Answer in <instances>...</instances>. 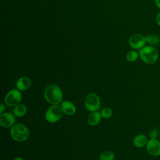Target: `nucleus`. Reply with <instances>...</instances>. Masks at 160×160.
I'll use <instances>...</instances> for the list:
<instances>
[{
  "instance_id": "obj_1",
  "label": "nucleus",
  "mask_w": 160,
  "mask_h": 160,
  "mask_svg": "<svg viewBox=\"0 0 160 160\" xmlns=\"http://www.w3.org/2000/svg\"><path fill=\"white\" fill-rule=\"evenodd\" d=\"M45 100L52 105H59L62 102L63 93L61 89L56 84L47 86L44 91Z\"/></svg>"
},
{
  "instance_id": "obj_2",
  "label": "nucleus",
  "mask_w": 160,
  "mask_h": 160,
  "mask_svg": "<svg viewBox=\"0 0 160 160\" xmlns=\"http://www.w3.org/2000/svg\"><path fill=\"white\" fill-rule=\"evenodd\" d=\"M139 57L147 64H153L158 59L159 54L156 48L153 46H145L139 50Z\"/></svg>"
},
{
  "instance_id": "obj_3",
  "label": "nucleus",
  "mask_w": 160,
  "mask_h": 160,
  "mask_svg": "<svg viewBox=\"0 0 160 160\" xmlns=\"http://www.w3.org/2000/svg\"><path fill=\"white\" fill-rule=\"evenodd\" d=\"M10 135L14 141L21 142L28 139L30 132L29 129L24 124L17 123L11 128Z\"/></svg>"
},
{
  "instance_id": "obj_4",
  "label": "nucleus",
  "mask_w": 160,
  "mask_h": 160,
  "mask_svg": "<svg viewBox=\"0 0 160 160\" xmlns=\"http://www.w3.org/2000/svg\"><path fill=\"white\" fill-rule=\"evenodd\" d=\"M63 114L59 105H52L48 108L45 112V119L50 123H55L60 120Z\"/></svg>"
},
{
  "instance_id": "obj_5",
  "label": "nucleus",
  "mask_w": 160,
  "mask_h": 160,
  "mask_svg": "<svg viewBox=\"0 0 160 160\" xmlns=\"http://www.w3.org/2000/svg\"><path fill=\"white\" fill-rule=\"evenodd\" d=\"M22 94L18 89H12L6 94L4 98L5 104L9 107H15L22 100Z\"/></svg>"
},
{
  "instance_id": "obj_6",
  "label": "nucleus",
  "mask_w": 160,
  "mask_h": 160,
  "mask_svg": "<svg viewBox=\"0 0 160 160\" xmlns=\"http://www.w3.org/2000/svg\"><path fill=\"white\" fill-rule=\"evenodd\" d=\"M84 104L86 109L89 112L96 111L101 105L100 98L96 94L91 92L86 96Z\"/></svg>"
},
{
  "instance_id": "obj_7",
  "label": "nucleus",
  "mask_w": 160,
  "mask_h": 160,
  "mask_svg": "<svg viewBox=\"0 0 160 160\" xmlns=\"http://www.w3.org/2000/svg\"><path fill=\"white\" fill-rule=\"evenodd\" d=\"M129 46L134 49H140L145 46L146 38L141 34H134L129 38Z\"/></svg>"
},
{
  "instance_id": "obj_8",
  "label": "nucleus",
  "mask_w": 160,
  "mask_h": 160,
  "mask_svg": "<svg viewBox=\"0 0 160 160\" xmlns=\"http://www.w3.org/2000/svg\"><path fill=\"white\" fill-rule=\"evenodd\" d=\"M148 153L154 157L160 156V141L157 138H151L146 146Z\"/></svg>"
},
{
  "instance_id": "obj_9",
  "label": "nucleus",
  "mask_w": 160,
  "mask_h": 160,
  "mask_svg": "<svg viewBox=\"0 0 160 160\" xmlns=\"http://www.w3.org/2000/svg\"><path fill=\"white\" fill-rule=\"evenodd\" d=\"M15 116L12 113L3 112L0 114V125L2 128H9L15 124Z\"/></svg>"
},
{
  "instance_id": "obj_10",
  "label": "nucleus",
  "mask_w": 160,
  "mask_h": 160,
  "mask_svg": "<svg viewBox=\"0 0 160 160\" xmlns=\"http://www.w3.org/2000/svg\"><path fill=\"white\" fill-rule=\"evenodd\" d=\"M61 107L64 114L68 116L74 115L76 112L75 104L70 101H64L61 103Z\"/></svg>"
},
{
  "instance_id": "obj_11",
  "label": "nucleus",
  "mask_w": 160,
  "mask_h": 160,
  "mask_svg": "<svg viewBox=\"0 0 160 160\" xmlns=\"http://www.w3.org/2000/svg\"><path fill=\"white\" fill-rule=\"evenodd\" d=\"M31 85V81L28 76H24L20 77L16 82V86L21 91H26Z\"/></svg>"
},
{
  "instance_id": "obj_12",
  "label": "nucleus",
  "mask_w": 160,
  "mask_h": 160,
  "mask_svg": "<svg viewBox=\"0 0 160 160\" xmlns=\"http://www.w3.org/2000/svg\"><path fill=\"white\" fill-rule=\"evenodd\" d=\"M148 138L146 135L139 134L134 136L132 140L133 144L137 148H142L145 147L148 143Z\"/></svg>"
},
{
  "instance_id": "obj_13",
  "label": "nucleus",
  "mask_w": 160,
  "mask_h": 160,
  "mask_svg": "<svg viewBox=\"0 0 160 160\" xmlns=\"http://www.w3.org/2000/svg\"><path fill=\"white\" fill-rule=\"evenodd\" d=\"M101 118L102 116L101 114V112L96 111L94 112H91V113L88 116L87 121L88 123L91 126H96L100 122Z\"/></svg>"
},
{
  "instance_id": "obj_14",
  "label": "nucleus",
  "mask_w": 160,
  "mask_h": 160,
  "mask_svg": "<svg viewBox=\"0 0 160 160\" xmlns=\"http://www.w3.org/2000/svg\"><path fill=\"white\" fill-rule=\"evenodd\" d=\"M27 106L24 104H19L13 109V114L17 118H21L24 116L27 112Z\"/></svg>"
},
{
  "instance_id": "obj_15",
  "label": "nucleus",
  "mask_w": 160,
  "mask_h": 160,
  "mask_svg": "<svg viewBox=\"0 0 160 160\" xmlns=\"http://www.w3.org/2000/svg\"><path fill=\"white\" fill-rule=\"evenodd\" d=\"M145 38L146 42L151 46H156L160 43V37L157 34H148Z\"/></svg>"
},
{
  "instance_id": "obj_16",
  "label": "nucleus",
  "mask_w": 160,
  "mask_h": 160,
  "mask_svg": "<svg viewBox=\"0 0 160 160\" xmlns=\"http://www.w3.org/2000/svg\"><path fill=\"white\" fill-rule=\"evenodd\" d=\"M115 155L110 151L102 152L99 156V160H114Z\"/></svg>"
},
{
  "instance_id": "obj_17",
  "label": "nucleus",
  "mask_w": 160,
  "mask_h": 160,
  "mask_svg": "<svg viewBox=\"0 0 160 160\" xmlns=\"http://www.w3.org/2000/svg\"><path fill=\"white\" fill-rule=\"evenodd\" d=\"M139 57V53L136 51H130L127 52L126 55V58L129 62L136 61Z\"/></svg>"
},
{
  "instance_id": "obj_18",
  "label": "nucleus",
  "mask_w": 160,
  "mask_h": 160,
  "mask_svg": "<svg viewBox=\"0 0 160 160\" xmlns=\"http://www.w3.org/2000/svg\"><path fill=\"white\" fill-rule=\"evenodd\" d=\"M101 114L102 118L109 119L112 115V111L109 108H104L101 111Z\"/></svg>"
},
{
  "instance_id": "obj_19",
  "label": "nucleus",
  "mask_w": 160,
  "mask_h": 160,
  "mask_svg": "<svg viewBox=\"0 0 160 160\" xmlns=\"http://www.w3.org/2000/svg\"><path fill=\"white\" fill-rule=\"evenodd\" d=\"M158 136V133L156 129L152 130L149 133V137L151 138H156Z\"/></svg>"
},
{
  "instance_id": "obj_20",
  "label": "nucleus",
  "mask_w": 160,
  "mask_h": 160,
  "mask_svg": "<svg viewBox=\"0 0 160 160\" xmlns=\"http://www.w3.org/2000/svg\"><path fill=\"white\" fill-rule=\"evenodd\" d=\"M156 22L159 26H160V11L157 14L156 16Z\"/></svg>"
},
{
  "instance_id": "obj_21",
  "label": "nucleus",
  "mask_w": 160,
  "mask_h": 160,
  "mask_svg": "<svg viewBox=\"0 0 160 160\" xmlns=\"http://www.w3.org/2000/svg\"><path fill=\"white\" fill-rule=\"evenodd\" d=\"M5 105L3 104V103H1V105H0V113L2 114L4 112V111H5Z\"/></svg>"
},
{
  "instance_id": "obj_22",
  "label": "nucleus",
  "mask_w": 160,
  "mask_h": 160,
  "mask_svg": "<svg viewBox=\"0 0 160 160\" xmlns=\"http://www.w3.org/2000/svg\"><path fill=\"white\" fill-rule=\"evenodd\" d=\"M154 2L156 4V6L160 9V0H154Z\"/></svg>"
},
{
  "instance_id": "obj_23",
  "label": "nucleus",
  "mask_w": 160,
  "mask_h": 160,
  "mask_svg": "<svg viewBox=\"0 0 160 160\" xmlns=\"http://www.w3.org/2000/svg\"><path fill=\"white\" fill-rule=\"evenodd\" d=\"M14 160H24V159H22L21 157H16L14 159Z\"/></svg>"
}]
</instances>
